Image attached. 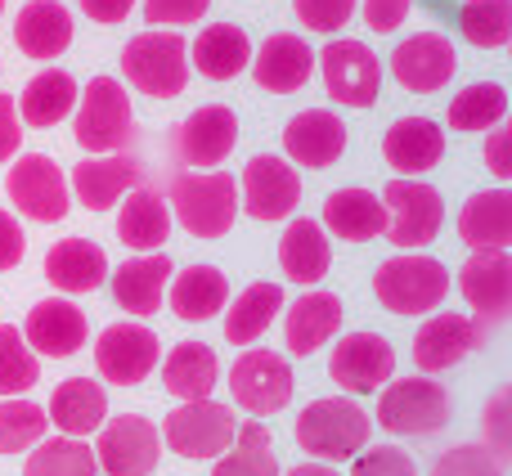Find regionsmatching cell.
<instances>
[{
  "label": "cell",
  "mask_w": 512,
  "mask_h": 476,
  "mask_svg": "<svg viewBox=\"0 0 512 476\" xmlns=\"http://www.w3.org/2000/svg\"><path fill=\"white\" fill-rule=\"evenodd\" d=\"M167 207L194 238H225L239 221V180L230 171H176Z\"/></svg>",
  "instance_id": "obj_1"
},
{
  "label": "cell",
  "mask_w": 512,
  "mask_h": 476,
  "mask_svg": "<svg viewBox=\"0 0 512 476\" xmlns=\"http://www.w3.org/2000/svg\"><path fill=\"white\" fill-rule=\"evenodd\" d=\"M369 414L355 405L351 396H324L310 400L297 414V445L315 454V463H342L369 445Z\"/></svg>",
  "instance_id": "obj_2"
},
{
  "label": "cell",
  "mask_w": 512,
  "mask_h": 476,
  "mask_svg": "<svg viewBox=\"0 0 512 476\" xmlns=\"http://www.w3.org/2000/svg\"><path fill=\"white\" fill-rule=\"evenodd\" d=\"M122 77L149 99H176L189 81V45L180 32L149 27L122 50Z\"/></svg>",
  "instance_id": "obj_3"
},
{
  "label": "cell",
  "mask_w": 512,
  "mask_h": 476,
  "mask_svg": "<svg viewBox=\"0 0 512 476\" xmlns=\"http://www.w3.org/2000/svg\"><path fill=\"white\" fill-rule=\"evenodd\" d=\"M445 292H450V270L423 252H400L373 274V297L391 315H427L445 301Z\"/></svg>",
  "instance_id": "obj_4"
},
{
  "label": "cell",
  "mask_w": 512,
  "mask_h": 476,
  "mask_svg": "<svg viewBox=\"0 0 512 476\" xmlns=\"http://www.w3.org/2000/svg\"><path fill=\"white\" fill-rule=\"evenodd\" d=\"M77 144L99 158V153H122L135 140V113H131V95L117 77H90L81 90V108H77Z\"/></svg>",
  "instance_id": "obj_5"
},
{
  "label": "cell",
  "mask_w": 512,
  "mask_h": 476,
  "mask_svg": "<svg viewBox=\"0 0 512 476\" xmlns=\"http://www.w3.org/2000/svg\"><path fill=\"white\" fill-rule=\"evenodd\" d=\"M234 409L216 405V400H180L167 418H162V445L180 459H221L234 445Z\"/></svg>",
  "instance_id": "obj_6"
},
{
  "label": "cell",
  "mask_w": 512,
  "mask_h": 476,
  "mask_svg": "<svg viewBox=\"0 0 512 476\" xmlns=\"http://www.w3.org/2000/svg\"><path fill=\"white\" fill-rule=\"evenodd\" d=\"M450 423V396L441 382L423 378H400L387 382L378 396V427L391 436H432Z\"/></svg>",
  "instance_id": "obj_7"
},
{
  "label": "cell",
  "mask_w": 512,
  "mask_h": 476,
  "mask_svg": "<svg viewBox=\"0 0 512 476\" xmlns=\"http://www.w3.org/2000/svg\"><path fill=\"white\" fill-rule=\"evenodd\" d=\"M382 207H387V234L400 252H418L427 247L445 225V203L432 185L423 180H409V176H396L387 189H382Z\"/></svg>",
  "instance_id": "obj_8"
},
{
  "label": "cell",
  "mask_w": 512,
  "mask_h": 476,
  "mask_svg": "<svg viewBox=\"0 0 512 476\" xmlns=\"http://www.w3.org/2000/svg\"><path fill=\"white\" fill-rule=\"evenodd\" d=\"M162 360V342L149 324L126 319V324H108L95 342V369L113 387H140Z\"/></svg>",
  "instance_id": "obj_9"
},
{
  "label": "cell",
  "mask_w": 512,
  "mask_h": 476,
  "mask_svg": "<svg viewBox=\"0 0 512 476\" xmlns=\"http://www.w3.org/2000/svg\"><path fill=\"white\" fill-rule=\"evenodd\" d=\"M5 194L27 221L54 225L68 216V180H63L59 162L45 158V153H23V158L9 167L5 176Z\"/></svg>",
  "instance_id": "obj_10"
},
{
  "label": "cell",
  "mask_w": 512,
  "mask_h": 476,
  "mask_svg": "<svg viewBox=\"0 0 512 476\" xmlns=\"http://www.w3.org/2000/svg\"><path fill=\"white\" fill-rule=\"evenodd\" d=\"M162 459V436L144 414L104 418L95 441V463L108 476H149Z\"/></svg>",
  "instance_id": "obj_11"
},
{
  "label": "cell",
  "mask_w": 512,
  "mask_h": 476,
  "mask_svg": "<svg viewBox=\"0 0 512 476\" xmlns=\"http://www.w3.org/2000/svg\"><path fill=\"white\" fill-rule=\"evenodd\" d=\"M324 68V86L333 104L342 108H373L382 90V63L364 41H328L324 54H315Z\"/></svg>",
  "instance_id": "obj_12"
},
{
  "label": "cell",
  "mask_w": 512,
  "mask_h": 476,
  "mask_svg": "<svg viewBox=\"0 0 512 476\" xmlns=\"http://www.w3.org/2000/svg\"><path fill=\"white\" fill-rule=\"evenodd\" d=\"M230 396L252 418H270L292 400V364L279 351H243L230 369Z\"/></svg>",
  "instance_id": "obj_13"
},
{
  "label": "cell",
  "mask_w": 512,
  "mask_h": 476,
  "mask_svg": "<svg viewBox=\"0 0 512 476\" xmlns=\"http://www.w3.org/2000/svg\"><path fill=\"white\" fill-rule=\"evenodd\" d=\"M239 194H243L239 207L252 216V221H288L301 203V176L288 158L256 153L248 167H243Z\"/></svg>",
  "instance_id": "obj_14"
},
{
  "label": "cell",
  "mask_w": 512,
  "mask_h": 476,
  "mask_svg": "<svg viewBox=\"0 0 512 476\" xmlns=\"http://www.w3.org/2000/svg\"><path fill=\"white\" fill-rule=\"evenodd\" d=\"M396 373V351H391L387 337L378 333H346L333 346V360H328V378L346 391V396H369L382 391Z\"/></svg>",
  "instance_id": "obj_15"
},
{
  "label": "cell",
  "mask_w": 512,
  "mask_h": 476,
  "mask_svg": "<svg viewBox=\"0 0 512 476\" xmlns=\"http://www.w3.org/2000/svg\"><path fill=\"white\" fill-rule=\"evenodd\" d=\"M234 144H239V117L225 104L194 108L171 135V149L185 167H221L234 153Z\"/></svg>",
  "instance_id": "obj_16"
},
{
  "label": "cell",
  "mask_w": 512,
  "mask_h": 476,
  "mask_svg": "<svg viewBox=\"0 0 512 476\" xmlns=\"http://www.w3.org/2000/svg\"><path fill=\"white\" fill-rule=\"evenodd\" d=\"M23 342L32 346V355H45V360H68L86 346L90 324L68 297H45L27 310V324L18 328Z\"/></svg>",
  "instance_id": "obj_17"
},
{
  "label": "cell",
  "mask_w": 512,
  "mask_h": 476,
  "mask_svg": "<svg viewBox=\"0 0 512 476\" xmlns=\"http://www.w3.org/2000/svg\"><path fill=\"white\" fill-rule=\"evenodd\" d=\"M140 185L144 162L131 153H99V158H81L72 167V189H77V203L86 212H108V207H117V198H126Z\"/></svg>",
  "instance_id": "obj_18"
},
{
  "label": "cell",
  "mask_w": 512,
  "mask_h": 476,
  "mask_svg": "<svg viewBox=\"0 0 512 476\" xmlns=\"http://www.w3.org/2000/svg\"><path fill=\"white\" fill-rule=\"evenodd\" d=\"M454 68H459V54H454L450 36H441V32H418V36H409V41H400L396 54H391L396 81L405 90H414V95L441 90L445 81L454 77Z\"/></svg>",
  "instance_id": "obj_19"
},
{
  "label": "cell",
  "mask_w": 512,
  "mask_h": 476,
  "mask_svg": "<svg viewBox=\"0 0 512 476\" xmlns=\"http://www.w3.org/2000/svg\"><path fill=\"white\" fill-rule=\"evenodd\" d=\"M283 153H288L292 167H310V171L333 167L346 153L342 117L328 113V108H306V113H297L283 126Z\"/></svg>",
  "instance_id": "obj_20"
},
{
  "label": "cell",
  "mask_w": 512,
  "mask_h": 476,
  "mask_svg": "<svg viewBox=\"0 0 512 476\" xmlns=\"http://www.w3.org/2000/svg\"><path fill=\"white\" fill-rule=\"evenodd\" d=\"M486 342V328L468 315H432L414 333V364L423 373H445L463 364L477 346Z\"/></svg>",
  "instance_id": "obj_21"
},
{
  "label": "cell",
  "mask_w": 512,
  "mask_h": 476,
  "mask_svg": "<svg viewBox=\"0 0 512 476\" xmlns=\"http://www.w3.org/2000/svg\"><path fill=\"white\" fill-rule=\"evenodd\" d=\"M459 292L477 310L481 324H499L512 315V256L508 252H472L459 270Z\"/></svg>",
  "instance_id": "obj_22"
},
{
  "label": "cell",
  "mask_w": 512,
  "mask_h": 476,
  "mask_svg": "<svg viewBox=\"0 0 512 476\" xmlns=\"http://www.w3.org/2000/svg\"><path fill=\"white\" fill-rule=\"evenodd\" d=\"M382 158L396 176H423V171L441 167L445 158V131L432 117H400L391 122V131L382 135Z\"/></svg>",
  "instance_id": "obj_23"
},
{
  "label": "cell",
  "mask_w": 512,
  "mask_h": 476,
  "mask_svg": "<svg viewBox=\"0 0 512 476\" xmlns=\"http://www.w3.org/2000/svg\"><path fill=\"white\" fill-rule=\"evenodd\" d=\"M248 68H252V77L261 90H270V95H292V90H301L310 81L315 54H310V45L301 41V36L274 32L261 41V50H252Z\"/></svg>",
  "instance_id": "obj_24"
},
{
  "label": "cell",
  "mask_w": 512,
  "mask_h": 476,
  "mask_svg": "<svg viewBox=\"0 0 512 476\" xmlns=\"http://www.w3.org/2000/svg\"><path fill=\"white\" fill-rule=\"evenodd\" d=\"M176 274L171 256L162 252H144V256H131V261L117 265L113 274V297L126 315L135 319H149L153 310H162V297H167V279Z\"/></svg>",
  "instance_id": "obj_25"
},
{
  "label": "cell",
  "mask_w": 512,
  "mask_h": 476,
  "mask_svg": "<svg viewBox=\"0 0 512 476\" xmlns=\"http://www.w3.org/2000/svg\"><path fill=\"white\" fill-rule=\"evenodd\" d=\"M45 418L59 427V436H77V441H86V436H95L108 418V391L90 378H63L59 387L50 391V409H45Z\"/></svg>",
  "instance_id": "obj_26"
},
{
  "label": "cell",
  "mask_w": 512,
  "mask_h": 476,
  "mask_svg": "<svg viewBox=\"0 0 512 476\" xmlns=\"http://www.w3.org/2000/svg\"><path fill=\"white\" fill-rule=\"evenodd\" d=\"M459 238L472 252H508L512 247V194L477 189L459 212Z\"/></svg>",
  "instance_id": "obj_27"
},
{
  "label": "cell",
  "mask_w": 512,
  "mask_h": 476,
  "mask_svg": "<svg viewBox=\"0 0 512 476\" xmlns=\"http://www.w3.org/2000/svg\"><path fill=\"white\" fill-rule=\"evenodd\" d=\"M14 41L27 59H59L72 45V14L59 0H27L14 18Z\"/></svg>",
  "instance_id": "obj_28"
},
{
  "label": "cell",
  "mask_w": 512,
  "mask_h": 476,
  "mask_svg": "<svg viewBox=\"0 0 512 476\" xmlns=\"http://www.w3.org/2000/svg\"><path fill=\"white\" fill-rule=\"evenodd\" d=\"M117 238L140 256L162 252V243L171 238V207L153 185H140L126 194L122 212H117Z\"/></svg>",
  "instance_id": "obj_29"
},
{
  "label": "cell",
  "mask_w": 512,
  "mask_h": 476,
  "mask_svg": "<svg viewBox=\"0 0 512 476\" xmlns=\"http://www.w3.org/2000/svg\"><path fill=\"white\" fill-rule=\"evenodd\" d=\"M77 81H72V72L63 68H45L36 72L32 81L23 86V95H18V122L23 126H36V131H50V126H59L63 117L77 108Z\"/></svg>",
  "instance_id": "obj_30"
},
{
  "label": "cell",
  "mask_w": 512,
  "mask_h": 476,
  "mask_svg": "<svg viewBox=\"0 0 512 476\" xmlns=\"http://www.w3.org/2000/svg\"><path fill=\"white\" fill-rule=\"evenodd\" d=\"M324 225L346 243H369L387 234V207L369 189H333L324 198Z\"/></svg>",
  "instance_id": "obj_31"
},
{
  "label": "cell",
  "mask_w": 512,
  "mask_h": 476,
  "mask_svg": "<svg viewBox=\"0 0 512 476\" xmlns=\"http://www.w3.org/2000/svg\"><path fill=\"white\" fill-rule=\"evenodd\" d=\"M45 279L59 292H95L108 279V256L90 238H63L45 252Z\"/></svg>",
  "instance_id": "obj_32"
},
{
  "label": "cell",
  "mask_w": 512,
  "mask_h": 476,
  "mask_svg": "<svg viewBox=\"0 0 512 476\" xmlns=\"http://www.w3.org/2000/svg\"><path fill=\"white\" fill-rule=\"evenodd\" d=\"M216 382H221V360L207 342H180L162 360V387L176 400H212Z\"/></svg>",
  "instance_id": "obj_33"
},
{
  "label": "cell",
  "mask_w": 512,
  "mask_h": 476,
  "mask_svg": "<svg viewBox=\"0 0 512 476\" xmlns=\"http://www.w3.org/2000/svg\"><path fill=\"white\" fill-rule=\"evenodd\" d=\"M167 301H171V315L189 319V324H203V319H216L225 310V301H230V279H225V270H216V265H189L185 274H176Z\"/></svg>",
  "instance_id": "obj_34"
},
{
  "label": "cell",
  "mask_w": 512,
  "mask_h": 476,
  "mask_svg": "<svg viewBox=\"0 0 512 476\" xmlns=\"http://www.w3.org/2000/svg\"><path fill=\"white\" fill-rule=\"evenodd\" d=\"M189 54H194V68L203 72L207 81H234L252 63V41L243 27L212 23L194 36V50Z\"/></svg>",
  "instance_id": "obj_35"
},
{
  "label": "cell",
  "mask_w": 512,
  "mask_h": 476,
  "mask_svg": "<svg viewBox=\"0 0 512 476\" xmlns=\"http://www.w3.org/2000/svg\"><path fill=\"white\" fill-rule=\"evenodd\" d=\"M328 261H333V247H328V238H324V225L297 216L279 238L283 274H288L292 283H306L310 288V283H319L328 274Z\"/></svg>",
  "instance_id": "obj_36"
},
{
  "label": "cell",
  "mask_w": 512,
  "mask_h": 476,
  "mask_svg": "<svg viewBox=\"0 0 512 476\" xmlns=\"http://www.w3.org/2000/svg\"><path fill=\"white\" fill-rule=\"evenodd\" d=\"M337 328H342V301H337L333 292H306V297L288 310L283 333H288L292 355H315Z\"/></svg>",
  "instance_id": "obj_37"
},
{
  "label": "cell",
  "mask_w": 512,
  "mask_h": 476,
  "mask_svg": "<svg viewBox=\"0 0 512 476\" xmlns=\"http://www.w3.org/2000/svg\"><path fill=\"white\" fill-rule=\"evenodd\" d=\"M283 310V288L279 283H252L234 297V306L225 310V342L230 346H248L265 328L274 324V315Z\"/></svg>",
  "instance_id": "obj_38"
},
{
  "label": "cell",
  "mask_w": 512,
  "mask_h": 476,
  "mask_svg": "<svg viewBox=\"0 0 512 476\" xmlns=\"http://www.w3.org/2000/svg\"><path fill=\"white\" fill-rule=\"evenodd\" d=\"M504 117H508V90L499 86V81H472V86H463L459 95L450 99L445 122H450V131L477 135V131L499 126Z\"/></svg>",
  "instance_id": "obj_39"
},
{
  "label": "cell",
  "mask_w": 512,
  "mask_h": 476,
  "mask_svg": "<svg viewBox=\"0 0 512 476\" xmlns=\"http://www.w3.org/2000/svg\"><path fill=\"white\" fill-rule=\"evenodd\" d=\"M212 476H279V459L270 454V427L261 418L234 427V450L216 459Z\"/></svg>",
  "instance_id": "obj_40"
},
{
  "label": "cell",
  "mask_w": 512,
  "mask_h": 476,
  "mask_svg": "<svg viewBox=\"0 0 512 476\" xmlns=\"http://www.w3.org/2000/svg\"><path fill=\"white\" fill-rule=\"evenodd\" d=\"M95 450L77 436H50V441H36L32 454L23 463V476H95Z\"/></svg>",
  "instance_id": "obj_41"
},
{
  "label": "cell",
  "mask_w": 512,
  "mask_h": 476,
  "mask_svg": "<svg viewBox=\"0 0 512 476\" xmlns=\"http://www.w3.org/2000/svg\"><path fill=\"white\" fill-rule=\"evenodd\" d=\"M459 32L477 50H504L512 41V0H463Z\"/></svg>",
  "instance_id": "obj_42"
},
{
  "label": "cell",
  "mask_w": 512,
  "mask_h": 476,
  "mask_svg": "<svg viewBox=\"0 0 512 476\" xmlns=\"http://www.w3.org/2000/svg\"><path fill=\"white\" fill-rule=\"evenodd\" d=\"M36 382H41V355H32L14 324H0V400L27 396Z\"/></svg>",
  "instance_id": "obj_43"
},
{
  "label": "cell",
  "mask_w": 512,
  "mask_h": 476,
  "mask_svg": "<svg viewBox=\"0 0 512 476\" xmlns=\"http://www.w3.org/2000/svg\"><path fill=\"white\" fill-rule=\"evenodd\" d=\"M45 427H50V418H45L41 405H32L23 396L0 400V454L32 450L36 441H45Z\"/></svg>",
  "instance_id": "obj_44"
},
{
  "label": "cell",
  "mask_w": 512,
  "mask_h": 476,
  "mask_svg": "<svg viewBox=\"0 0 512 476\" xmlns=\"http://www.w3.org/2000/svg\"><path fill=\"white\" fill-rule=\"evenodd\" d=\"M432 476H504V463L486 445H454L436 459Z\"/></svg>",
  "instance_id": "obj_45"
},
{
  "label": "cell",
  "mask_w": 512,
  "mask_h": 476,
  "mask_svg": "<svg viewBox=\"0 0 512 476\" xmlns=\"http://www.w3.org/2000/svg\"><path fill=\"white\" fill-rule=\"evenodd\" d=\"M355 5H360V0H292V14H297V23L310 27V32L333 36L337 27L351 23Z\"/></svg>",
  "instance_id": "obj_46"
},
{
  "label": "cell",
  "mask_w": 512,
  "mask_h": 476,
  "mask_svg": "<svg viewBox=\"0 0 512 476\" xmlns=\"http://www.w3.org/2000/svg\"><path fill=\"white\" fill-rule=\"evenodd\" d=\"M351 476H418V468L396 445H364L351 463Z\"/></svg>",
  "instance_id": "obj_47"
},
{
  "label": "cell",
  "mask_w": 512,
  "mask_h": 476,
  "mask_svg": "<svg viewBox=\"0 0 512 476\" xmlns=\"http://www.w3.org/2000/svg\"><path fill=\"white\" fill-rule=\"evenodd\" d=\"M207 5H212V0H144V23L176 32V27H185V23H198V18L207 14Z\"/></svg>",
  "instance_id": "obj_48"
},
{
  "label": "cell",
  "mask_w": 512,
  "mask_h": 476,
  "mask_svg": "<svg viewBox=\"0 0 512 476\" xmlns=\"http://www.w3.org/2000/svg\"><path fill=\"white\" fill-rule=\"evenodd\" d=\"M508 391H499L495 400H490V409H486V450L495 454L499 463L508 468V459H512V432H508Z\"/></svg>",
  "instance_id": "obj_49"
},
{
  "label": "cell",
  "mask_w": 512,
  "mask_h": 476,
  "mask_svg": "<svg viewBox=\"0 0 512 476\" xmlns=\"http://www.w3.org/2000/svg\"><path fill=\"white\" fill-rule=\"evenodd\" d=\"M409 9H414V0H364V23L373 32H396L409 18Z\"/></svg>",
  "instance_id": "obj_50"
},
{
  "label": "cell",
  "mask_w": 512,
  "mask_h": 476,
  "mask_svg": "<svg viewBox=\"0 0 512 476\" xmlns=\"http://www.w3.org/2000/svg\"><path fill=\"white\" fill-rule=\"evenodd\" d=\"M23 252H27V234H23V225L14 221V216L0 207V270H14L18 261H23Z\"/></svg>",
  "instance_id": "obj_51"
},
{
  "label": "cell",
  "mask_w": 512,
  "mask_h": 476,
  "mask_svg": "<svg viewBox=\"0 0 512 476\" xmlns=\"http://www.w3.org/2000/svg\"><path fill=\"white\" fill-rule=\"evenodd\" d=\"M23 149V122H18V108L9 95H0V162H9Z\"/></svg>",
  "instance_id": "obj_52"
},
{
  "label": "cell",
  "mask_w": 512,
  "mask_h": 476,
  "mask_svg": "<svg viewBox=\"0 0 512 476\" xmlns=\"http://www.w3.org/2000/svg\"><path fill=\"white\" fill-rule=\"evenodd\" d=\"M486 167L495 171V180H512V135L490 126V140H486Z\"/></svg>",
  "instance_id": "obj_53"
},
{
  "label": "cell",
  "mask_w": 512,
  "mask_h": 476,
  "mask_svg": "<svg viewBox=\"0 0 512 476\" xmlns=\"http://www.w3.org/2000/svg\"><path fill=\"white\" fill-rule=\"evenodd\" d=\"M131 9H135V0H81V14H86L90 23H104V27L122 23Z\"/></svg>",
  "instance_id": "obj_54"
},
{
  "label": "cell",
  "mask_w": 512,
  "mask_h": 476,
  "mask_svg": "<svg viewBox=\"0 0 512 476\" xmlns=\"http://www.w3.org/2000/svg\"><path fill=\"white\" fill-rule=\"evenodd\" d=\"M279 476H337L328 463H297L292 472H279Z\"/></svg>",
  "instance_id": "obj_55"
},
{
  "label": "cell",
  "mask_w": 512,
  "mask_h": 476,
  "mask_svg": "<svg viewBox=\"0 0 512 476\" xmlns=\"http://www.w3.org/2000/svg\"><path fill=\"white\" fill-rule=\"evenodd\" d=\"M0 14H5V0H0Z\"/></svg>",
  "instance_id": "obj_56"
}]
</instances>
